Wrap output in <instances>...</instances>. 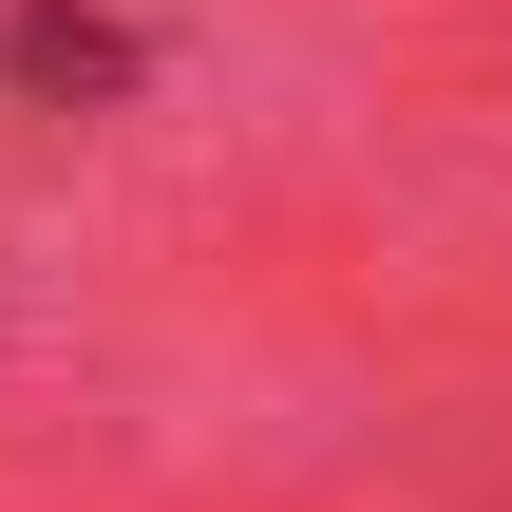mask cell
I'll return each instance as SVG.
<instances>
[{
	"mask_svg": "<svg viewBox=\"0 0 512 512\" xmlns=\"http://www.w3.org/2000/svg\"><path fill=\"white\" fill-rule=\"evenodd\" d=\"M133 57H152V38H133L114 0H19V19H0V76H19V95H133Z\"/></svg>",
	"mask_w": 512,
	"mask_h": 512,
	"instance_id": "cell-1",
	"label": "cell"
}]
</instances>
